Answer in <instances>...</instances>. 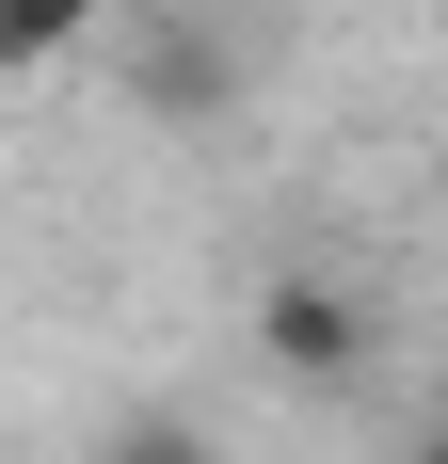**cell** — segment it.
<instances>
[{
    "label": "cell",
    "mask_w": 448,
    "mask_h": 464,
    "mask_svg": "<svg viewBox=\"0 0 448 464\" xmlns=\"http://www.w3.org/2000/svg\"><path fill=\"white\" fill-rule=\"evenodd\" d=\"M368 353H385V304H368V288H336V273H272V288H257V369L353 384Z\"/></svg>",
    "instance_id": "obj_1"
},
{
    "label": "cell",
    "mask_w": 448,
    "mask_h": 464,
    "mask_svg": "<svg viewBox=\"0 0 448 464\" xmlns=\"http://www.w3.org/2000/svg\"><path fill=\"white\" fill-rule=\"evenodd\" d=\"M129 96L177 112V129H209V112H240V64H224V33H144L129 48Z\"/></svg>",
    "instance_id": "obj_2"
},
{
    "label": "cell",
    "mask_w": 448,
    "mask_h": 464,
    "mask_svg": "<svg viewBox=\"0 0 448 464\" xmlns=\"http://www.w3.org/2000/svg\"><path fill=\"white\" fill-rule=\"evenodd\" d=\"M96 464H224V449H209V432L177 417V401H129V417L96 432Z\"/></svg>",
    "instance_id": "obj_3"
},
{
    "label": "cell",
    "mask_w": 448,
    "mask_h": 464,
    "mask_svg": "<svg viewBox=\"0 0 448 464\" xmlns=\"http://www.w3.org/2000/svg\"><path fill=\"white\" fill-rule=\"evenodd\" d=\"M96 16H112V0H0V48H16V64H48V48H81Z\"/></svg>",
    "instance_id": "obj_4"
},
{
    "label": "cell",
    "mask_w": 448,
    "mask_h": 464,
    "mask_svg": "<svg viewBox=\"0 0 448 464\" xmlns=\"http://www.w3.org/2000/svg\"><path fill=\"white\" fill-rule=\"evenodd\" d=\"M385 464H448V432H433V417H416V432H401V449H385Z\"/></svg>",
    "instance_id": "obj_5"
},
{
    "label": "cell",
    "mask_w": 448,
    "mask_h": 464,
    "mask_svg": "<svg viewBox=\"0 0 448 464\" xmlns=\"http://www.w3.org/2000/svg\"><path fill=\"white\" fill-rule=\"evenodd\" d=\"M433 432H448V384H433Z\"/></svg>",
    "instance_id": "obj_6"
},
{
    "label": "cell",
    "mask_w": 448,
    "mask_h": 464,
    "mask_svg": "<svg viewBox=\"0 0 448 464\" xmlns=\"http://www.w3.org/2000/svg\"><path fill=\"white\" fill-rule=\"evenodd\" d=\"M433 208H448V160H433Z\"/></svg>",
    "instance_id": "obj_7"
}]
</instances>
